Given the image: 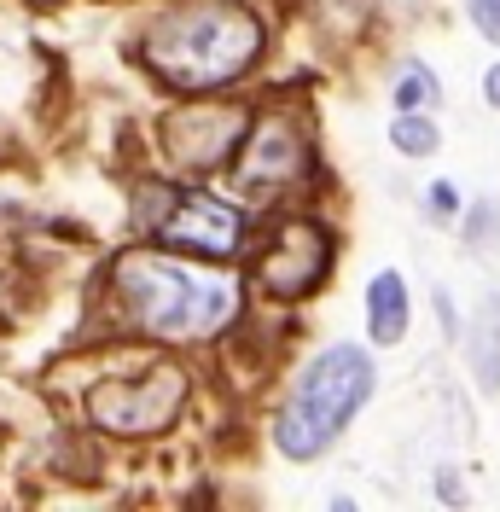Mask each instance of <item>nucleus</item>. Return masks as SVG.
<instances>
[{"instance_id":"f257e3e1","label":"nucleus","mask_w":500,"mask_h":512,"mask_svg":"<svg viewBox=\"0 0 500 512\" xmlns=\"http://www.w3.org/2000/svg\"><path fill=\"white\" fill-rule=\"evenodd\" d=\"M140 53H146L157 82H169L181 94H210V88L239 82L256 64L262 24L239 0H187V6L157 18Z\"/></svg>"},{"instance_id":"f03ea898","label":"nucleus","mask_w":500,"mask_h":512,"mask_svg":"<svg viewBox=\"0 0 500 512\" xmlns=\"http://www.w3.org/2000/svg\"><path fill=\"white\" fill-rule=\"evenodd\" d=\"M117 291L128 315L140 320L152 338H216L227 320L239 315V280L221 268H198L163 251H128L117 262Z\"/></svg>"},{"instance_id":"7ed1b4c3","label":"nucleus","mask_w":500,"mask_h":512,"mask_svg":"<svg viewBox=\"0 0 500 512\" xmlns=\"http://www.w3.org/2000/svg\"><path fill=\"white\" fill-rule=\"evenodd\" d=\"M367 396H373V361L361 350H349V344H338V350L320 355L309 373H303V384L291 390L274 437H280V448L291 460L320 454V448L355 419V408H361Z\"/></svg>"},{"instance_id":"20e7f679","label":"nucleus","mask_w":500,"mask_h":512,"mask_svg":"<svg viewBox=\"0 0 500 512\" xmlns=\"http://www.w3.org/2000/svg\"><path fill=\"white\" fill-rule=\"evenodd\" d=\"M187 402V373L175 361H152L134 379H105L88 390V419L117 431V437H152Z\"/></svg>"},{"instance_id":"39448f33","label":"nucleus","mask_w":500,"mask_h":512,"mask_svg":"<svg viewBox=\"0 0 500 512\" xmlns=\"http://www.w3.org/2000/svg\"><path fill=\"white\" fill-rule=\"evenodd\" d=\"M309 175V140L285 117H268L245 134V158L233 163V187L245 198H268L280 187H297Z\"/></svg>"},{"instance_id":"423d86ee","label":"nucleus","mask_w":500,"mask_h":512,"mask_svg":"<svg viewBox=\"0 0 500 512\" xmlns=\"http://www.w3.org/2000/svg\"><path fill=\"white\" fill-rule=\"evenodd\" d=\"M250 117L239 105H187L163 123V146L175 169H221V163L239 152Z\"/></svg>"},{"instance_id":"0eeeda50","label":"nucleus","mask_w":500,"mask_h":512,"mask_svg":"<svg viewBox=\"0 0 500 512\" xmlns=\"http://www.w3.org/2000/svg\"><path fill=\"white\" fill-rule=\"evenodd\" d=\"M326 262H332V245H326V233L314 222H280L274 227V239H268V251L256 256V280L274 291V297H303L326 280Z\"/></svg>"},{"instance_id":"6e6552de","label":"nucleus","mask_w":500,"mask_h":512,"mask_svg":"<svg viewBox=\"0 0 500 512\" xmlns=\"http://www.w3.org/2000/svg\"><path fill=\"white\" fill-rule=\"evenodd\" d=\"M157 239L169 245V251H192V256H233L239 251V239H245V216L233 210V204H221L210 192H187V198H175V210L157 222Z\"/></svg>"},{"instance_id":"1a4fd4ad","label":"nucleus","mask_w":500,"mask_h":512,"mask_svg":"<svg viewBox=\"0 0 500 512\" xmlns=\"http://www.w3.org/2000/svg\"><path fill=\"white\" fill-rule=\"evenodd\" d=\"M367 320H373V338L378 344H396L407 332V291L402 274H378L367 286Z\"/></svg>"},{"instance_id":"9d476101","label":"nucleus","mask_w":500,"mask_h":512,"mask_svg":"<svg viewBox=\"0 0 500 512\" xmlns=\"http://www.w3.org/2000/svg\"><path fill=\"white\" fill-rule=\"evenodd\" d=\"M466 344H471V361H477V379L495 390L500 384V297H483Z\"/></svg>"},{"instance_id":"9b49d317","label":"nucleus","mask_w":500,"mask_h":512,"mask_svg":"<svg viewBox=\"0 0 500 512\" xmlns=\"http://www.w3.org/2000/svg\"><path fill=\"white\" fill-rule=\"evenodd\" d=\"M396 105H402V111L437 105V76H431L425 64H402V70H396Z\"/></svg>"},{"instance_id":"f8f14e48","label":"nucleus","mask_w":500,"mask_h":512,"mask_svg":"<svg viewBox=\"0 0 500 512\" xmlns=\"http://www.w3.org/2000/svg\"><path fill=\"white\" fill-rule=\"evenodd\" d=\"M390 140H396V152H413V158L437 152V128L425 123L419 111H402V117H396V128H390Z\"/></svg>"},{"instance_id":"ddd939ff","label":"nucleus","mask_w":500,"mask_h":512,"mask_svg":"<svg viewBox=\"0 0 500 512\" xmlns=\"http://www.w3.org/2000/svg\"><path fill=\"white\" fill-rule=\"evenodd\" d=\"M471 18L489 41H500V0H471Z\"/></svg>"},{"instance_id":"4468645a","label":"nucleus","mask_w":500,"mask_h":512,"mask_svg":"<svg viewBox=\"0 0 500 512\" xmlns=\"http://www.w3.org/2000/svg\"><path fill=\"white\" fill-rule=\"evenodd\" d=\"M471 245H489V233H495V210H489V204H483V210H477V216H471Z\"/></svg>"},{"instance_id":"2eb2a0df","label":"nucleus","mask_w":500,"mask_h":512,"mask_svg":"<svg viewBox=\"0 0 500 512\" xmlns=\"http://www.w3.org/2000/svg\"><path fill=\"white\" fill-rule=\"evenodd\" d=\"M431 210H454V187H431Z\"/></svg>"},{"instance_id":"dca6fc26","label":"nucleus","mask_w":500,"mask_h":512,"mask_svg":"<svg viewBox=\"0 0 500 512\" xmlns=\"http://www.w3.org/2000/svg\"><path fill=\"white\" fill-rule=\"evenodd\" d=\"M442 495H448V501H466V483H460L454 472H448V478H442Z\"/></svg>"},{"instance_id":"f3484780","label":"nucleus","mask_w":500,"mask_h":512,"mask_svg":"<svg viewBox=\"0 0 500 512\" xmlns=\"http://www.w3.org/2000/svg\"><path fill=\"white\" fill-rule=\"evenodd\" d=\"M489 105H500V64L489 70Z\"/></svg>"},{"instance_id":"a211bd4d","label":"nucleus","mask_w":500,"mask_h":512,"mask_svg":"<svg viewBox=\"0 0 500 512\" xmlns=\"http://www.w3.org/2000/svg\"><path fill=\"white\" fill-rule=\"evenodd\" d=\"M35 6H47V0H35Z\"/></svg>"}]
</instances>
